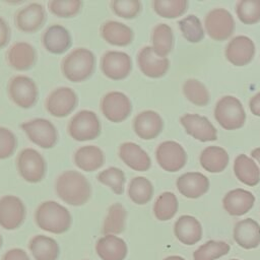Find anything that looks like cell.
<instances>
[{
    "label": "cell",
    "mask_w": 260,
    "mask_h": 260,
    "mask_svg": "<svg viewBox=\"0 0 260 260\" xmlns=\"http://www.w3.org/2000/svg\"><path fill=\"white\" fill-rule=\"evenodd\" d=\"M56 193L65 203L72 206L85 204L91 195L88 180L77 171H65L56 180Z\"/></svg>",
    "instance_id": "6da1fadb"
},
{
    "label": "cell",
    "mask_w": 260,
    "mask_h": 260,
    "mask_svg": "<svg viewBox=\"0 0 260 260\" xmlns=\"http://www.w3.org/2000/svg\"><path fill=\"white\" fill-rule=\"evenodd\" d=\"M35 220L41 230L56 235L67 232L72 222L69 210L52 200L45 201L37 207Z\"/></svg>",
    "instance_id": "7a4b0ae2"
},
{
    "label": "cell",
    "mask_w": 260,
    "mask_h": 260,
    "mask_svg": "<svg viewBox=\"0 0 260 260\" xmlns=\"http://www.w3.org/2000/svg\"><path fill=\"white\" fill-rule=\"evenodd\" d=\"M95 68L93 53L85 48H77L66 55L61 63L63 75L71 82H81L90 77Z\"/></svg>",
    "instance_id": "3957f363"
},
{
    "label": "cell",
    "mask_w": 260,
    "mask_h": 260,
    "mask_svg": "<svg viewBox=\"0 0 260 260\" xmlns=\"http://www.w3.org/2000/svg\"><path fill=\"white\" fill-rule=\"evenodd\" d=\"M214 117L219 125L226 130H236L244 126L246 113L241 102L233 96H222L215 105Z\"/></svg>",
    "instance_id": "277c9868"
},
{
    "label": "cell",
    "mask_w": 260,
    "mask_h": 260,
    "mask_svg": "<svg viewBox=\"0 0 260 260\" xmlns=\"http://www.w3.org/2000/svg\"><path fill=\"white\" fill-rule=\"evenodd\" d=\"M101 122L96 114L89 110H82L75 114L68 123V134L76 141L95 139L101 134Z\"/></svg>",
    "instance_id": "5b68a950"
},
{
    "label": "cell",
    "mask_w": 260,
    "mask_h": 260,
    "mask_svg": "<svg viewBox=\"0 0 260 260\" xmlns=\"http://www.w3.org/2000/svg\"><path fill=\"white\" fill-rule=\"evenodd\" d=\"M20 177L28 183H39L46 175L47 165L43 155L34 148L22 149L16 158Z\"/></svg>",
    "instance_id": "8992f818"
},
{
    "label": "cell",
    "mask_w": 260,
    "mask_h": 260,
    "mask_svg": "<svg viewBox=\"0 0 260 260\" xmlns=\"http://www.w3.org/2000/svg\"><path fill=\"white\" fill-rule=\"evenodd\" d=\"M23 132L26 134L27 138L38 146L49 149L55 146L58 133L55 125L43 118H37L26 121L20 125Z\"/></svg>",
    "instance_id": "52a82bcc"
},
{
    "label": "cell",
    "mask_w": 260,
    "mask_h": 260,
    "mask_svg": "<svg viewBox=\"0 0 260 260\" xmlns=\"http://www.w3.org/2000/svg\"><path fill=\"white\" fill-rule=\"evenodd\" d=\"M8 94L17 107L29 109L36 105L39 91L36 82L30 77L16 75L9 80Z\"/></svg>",
    "instance_id": "ba28073f"
},
{
    "label": "cell",
    "mask_w": 260,
    "mask_h": 260,
    "mask_svg": "<svg viewBox=\"0 0 260 260\" xmlns=\"http://www.w3.org/2000/svg\"><path fill=\"white\" fill-rule=\"evenodd\" d=\"M78 104L77 94L73 89L62 86L54 89L45 101V108L56 118H63L74 111Z\"/></svg>",
    "instance_id": "9c48e42d"
},
{
    "label": "cell",
    "mask_w": 260,
    "mask_h": 260,
    "mask_svg": "<svg viewBox=\"0 0 260 260\" xmlns=\"http://www.w3.org/2000/svg\"><path fill=\"white\" fill-rule=\"evenodd\" d=\"M101 111L109 121L120 123L126 120L131 114L132 104L125 93L110 91L102 99Z\"/></svg>",
    "instance_id": "30bf717a"
},
{
    "label": "cell",
    "mask_w": 260,
    "mask_h": 260,
    "mask_svg": "<svg viewBox=\"0 0 260 260\" xmlns=\"http://www.w3.org/2000/svg\"><path fill=\"white\" fill-rule=\"evenodd\" d=\"M205 29L207 35L215 41H224L230 38L235 29L233 15L223 8L209 11L205 17Z\"/></svg>",
    "instance_id": "8fae6325"
},
{
    "label": "cell",
    "mask_w": 260,
    "mask_h": 260,
    "mask_svg": "<svg viewBox=\"0 0 260 260\" xmlns=\"http://www.w3.org/2000/svg\"><path fill=\"white\" fill-rule=\"evenodd\" d=\"M25 206L22 200L13 195L0 198V226L12 231L18 229L25 219Z\"/></svg>",
    "instance_id": "7c38bea8"
},
{
    "label": "cell",
    "mask_w": 260,
    "mask_h": 260,
    "mask_svg": "<svg viewBox=\"0 0 260 260\" xmlns=\"http://www.w3.org/2000/svg\"><path fill=\"white\" fill-rule=\"evenodd\" d=\"M132 69L131 57L121 51H107L101 59V70L112 80L126 78Z\"/></svg>",
    "instance_id": "4fadbf2b"
},
{
    "label": "cell",
    "mask_w": 260,
    "mask_h": 260,
    "mask_svg": "<svg viewBox=\"0 0 260 260\" xmlns=\"http://www.w3.org/2000/svg\"><path fill=\"white\" fill-rule=\"evenodd\" d=\"M156 161L167 172H178L187 162V154L181 144L176 141H164L155 150Z\"/></svg>",
    "instance_id": "5bb4252c"
},
{
    "label": "cell",
    "mask_w": 260,
    "mask_h": 260,
    "mask_svg": "<svg viewBox=\"0 0 260 260\" xmlns=\"http://www.w3.org/2000/svg\"><path fill=\"white\" fill-rule=\"evenodd\" d=\"M46 19V10L39 3H30L22 7L14 16L16 27L26 34H32L39 30L45 24Z\"/></svg>",
    "instance_id": "9a60e30c"
},
{
    "label": "cell",
    "mask_w": 260,
    "mask_h": 260,
    "mask_svg": "<svg viewBox=\"0 0 260 260\" xmlns=\"http://www.w3.org/2000/svg\"><path fill=\"white\" fill-rule=\"evenodd\" d=\"M137 64L140 71L150 78L162 77L170 67L169 59L157 56L150 46L140 49L137 54Z\"/></svg>",
    "instance_id": "2e32d148"
},
{
    "label": "cell",
    "mask_w": 260,
    "mask_h": 260,
    "mask_svg": "<svg viewBox=\"0 0 260 260\" xmlns=\"http://www.w3.org/2000/svg\"><path fill=\"white\" fill-rule=\"evenodd\" d=\"M186 132L201 142L217 139V131L206 117L197 114H186L180 119Z\"/></svg>",
    "instance_id": "e0dca14e"
},
{
    "label": "cell",
    "mask_w": 260,
    "mask_h": 260,
    "mask_svg": "<svg viewBox=\"0 0 260 260\" xmlns=\"http://www.w3.org/2000/svg\"><path fill=\"white\" fill-rule=\"evenodd\" d=\"M225 58L235 66H244L249 64L255 55V45L253 41L246 36H238L228 44Z\"/></svg>",
    "instance_id": "ac0fdd59"
},
{
    "label": "cell",
    "mask_w": 260,
    "mask_h": 260,
    "mask_svg": "<svg viewBox=\"0 0 260 260\" xmlns=\"http://www.w3.org/2000/svg\"><path fill=\"white\" fill-rule=\"evenodd\" d=\"M164 128V122L159 114L146 110L137 114L133 120V130L143 140H151L157 137Z\"/></svg>",
    "instance_id": "d6986e66"
},
{
    "label": "cell",
    "mask_w": 260,
    "mask_h": 260,
    "mask_svg": "<svg viewBox=\"0 0 260 260\" xmlns=\"http://www.w3.org/2000/svg\"><path fill=\"white\" fill-rule=\"evenodd\" d=\"M6 61L11 68L17 71H26L36 64L37 52L30 44L17 42L7 50Z\"/></svg>",
    "instance_id": "ffe728a7"
},
{
    "label": "cell",
    "mask_w": 260,
    "mask_h": 260,
    "mask_svg": "<svg viewBox=\"0 0 260 260\" xmlns=\"http://www.w3.org/2000/svg\"><path fill=\"white\" fill-rule=\"evenodd\" d=\"M44 48L52 54H63L72 45L69 30L60 24H53L46 28L42 36Z\"/></svg>",
    "instance_id": "44dd1931"
},
{
    "label": "cell",
    "mask_w": 260,
    "mask_h": 260,
    "mask_svg": "<svg viewBox=\"0 0 260 260\" xmlns=\"http://www.w3.org/2000/svg\"><path fill=\"white\" fill-rule=\"evenodd\" d=\"M178 191L185 197L195 199L205 194L209 189V180L198 172L185 173L177 179Z\"/></svg>",
    "instance_id": "7402d4cb"
},
{
    "label": "cell",
    "mask_w": 260,
    "mask_h": 260,
    "mask_svg": "<svg viewBox=\"0 0 260 260\" xmlns=\"http://www.w3.org/2000/svg\"><path fill=\"white\" fill-rule=\"evenodd\" d=\"M119 157L130 169L137 172H145L151 166L147 152L134 142H124L119 147Z\"/></svg>",
    "instance_id": "603a6c76"
},
{
    "label": "cell",
    "mask_w": 260,
    "mask_h": 260,
    "mask_svg": "<svg viewBox=\"0 0 260 260\" xmlns=\"http://www.w3.org/2000/svg\"><path fill=\"white\" fill-rule=\"evenodd\" d=\"M95 252L102 260H124L128 254V247L123 239L115 235H106L96 241Z\"/></svg>",
    "instance_id": "cb8c5ba5"
},
{
    "label": "cell",
    "mask_w": 260,
    "mask_h": 260,
    "mask_svg": "<svg viewBox=\"0 0 260 260\" xmlns=\"http://www.w3.org/2000/svg\"><path fill=\"white\" fill-rule=\"evenodd\" d=\"M234 240L246 250L257 248L260 245L259 223L252 218L238 221L234 226Z\"/></svg>",
    "instance_id": "d4e9b609"
},
{
    "label": "cell",
    "mask_w": 260,
    "mask_h": 260,
    "mask_svg": "<svg viewBox=\"0 0 260 260\" xmlns=\"http://www.w3.org/2000/svg\"><path fill=\"white\" fill-rule=\"evenodd\" d=\"M254 195L244 189H235L228 192L223 199L222 205L229 214L234 216H240L247 213L254 205Z\"/></svg>",
    "instance_id": "484cf974"
},
{
    "label": "cell",
    "mask_w": 260,
    "mask_h": 260,
    "mask_svg": "<svg viewBox=\"0 0 260 260\" xmlns=\"http://www.w3.org/2000/svg\"><path fill=\"white\" fill-rule=\"evenodd\" d=\"M174 233L181 243L191 246L201 240L202 226L194 216L182 215L175 222Z\"/></svg>",
    "instance_id": "4316f807"
},
{
    "label": "cell",
    "mask_w": 260,
    "mask_h": 260,
    "mask_svg": "<svg viewBox=\"0 0 260 260\" xmlns=\"http://www.w3.org/2000/svg\"><path fill=\"white\" fill-rule=\"evenodd\" d=\"M101 36L110 45L125 47L132 43L134 32L128 25L122 22L108 20L101 26Z\"/></svg>",
    "instance_id": "83f0119b"
},
{
    "label": "cell",
    "mask_w": 260,
    "mask_h": 260,
    "mask_svg": "<svg viewBox=\"0 0 260 260\" xmlns=\"http://www.w3.org/2000/svg\"><path fill=\"white\" fill-rule=\"evenodd\" d=\"M73 160L78 169L85 172H93L102 168L105 162V155L100 147L84 145L75 151Z\"/></svg>",
    "instance_id": "f1b7e54d"
},
{
    "label": "cell",
    "mask_w": 260,
    "mask_h": 260,
    "mask_svg": "<svg viewBox=\"0 0 260 260\" xmlns=\"http://www.w3.org/2000/svg\"><path fill=\"white\" fill-rule=\"evenodd\" d=\"M28 249L35 260H57L60 254L58 243L45 235L32 237L28 242Z\"/></svg>",
    "instance_id": "f546056e"
},
{
    "label": "cell",
    "mask_w": 260,
    "mask_h": 260,
    "mask_svg": "<svg viewBox=\"0 0 260 260\" xmlns=\"http://www.w3.org/2000/svg\"><path fill=\"white\" fill-rule=\"evenodd\" d=\"M234 173L240 182L256 186L260 182V170L256 162L246 154H239L234 162Z\"/></svg>",
    "instance_id": "4dcf8cb0"
},
{
    "label": "cell",
    "mask_w": 260,
    "mask_h": 260,
    "mask_svg": "<svg viewBox=\"0 0 260 260\" xmlns=\"http://www.w3.org/2000/svg\"><path fill=\"white\" fill-rule=\"evenodd\" d=\"M229 154L219 146H208L200 154L201 167L209 173H220L229 165Z\"/></svg>",
    "instance_id": "1f68e13d"
},
{
    "label": "cell",
    "mask_w": 260,
    "mask_h": 260,
    "mask_svg": "<svg viewBox=\"0 0 260 260\" xmlns=\"http://www.w3.org/2000/svg\"><path fill=\"white\" fill-rule=\"evenodd\" d=\"M126 218L127 211L125 207L121 203L112 204L103 223V234L105 236L122 234L126 228Z\"/></svg>",
    "instance_id": "d6a6232c"
},
{
    "label": "cell",
    "mask_w": 260,
    "mask_h": 260,
    "mask_svg": "<svg viewBox=\"0 0 260 260\" xmlns=\"http://www.w3.org/2000/svg\"><path fill=\"white\" fill-rule=\"evenodd\" d=\"M152 49L159 57L168 56L174 46V35L171 26L166 23L156 24L151 32Z\"/></svg>",
    "instance_id": "836d02e7"
},
{
    "label": "cell",
    "mask_w": 260,
    "mask_h": 260,
    "mask_svg": "<svg viewBox=\"0 0 260 260\" xmlns=\"http://www.w3.org/2000/svg\"><path fill=\"white\" fill-rule=\"evenodd\" d=\"M153 195V187L151 182L145 177H134L128 186L129 198L138 205L148 203Z\"/></svg>",
    "instance_id": "e575fe53"
},
{
    "label": "cell",
    "mask_w": 260,
    "mask_h": 260,
    "mask_svg": "<svg viewBox=\"0 0 260 260\" xmlns=\"http://www.w3.org/2000/svg\"><path fill=\"white\" fill-rule=\"evenodd\" d=\"M178 211V199L172 192L161 193L153 205L154 216L161 221L170 220Z\"/></svg>",
    "instance_id": "d590c367"
},
{
    "label": "cell",
    "mask_w": 260,
    "mask_h": 260,
    "mask_svg": "<svg viewBox=\"0 0 260 260\" xmlns=\"http://www.w3.org/2000/svg\"><path fill=\"white\" fill-rule=\"evenodd\" d=\"M230 250L231 247L225 242L210 240L193 253V260H215L228 254Z\"/></svg>",
    "instance_id": "8d00e7d4"
},
{
    "label": "cell",
    "mask_w": 260,
    "mask_h": 260,
    "mask_svg": "<svg viewBox=\"0 0 260 260\" xmlns=\"http://www.w3.org/2000/svg\"><path fill=\"white\" fill-rule=\"evenodd\" d=\"M152 7L156 14L164 18H177L185 13L188 7L186 0H154Z\"/></svg>",
    "instance_id": "74e56055"
},
{
    "label": "cell",
    "mask_w": 260,
    "mask_h": 260,
    "mask_svg": "<svg viewBox=\"0 0 260 260\" xmlns=\"http://www.w3.org/2000/svg\"><path fill=\"white\" fill-rule=\"evenodd\" d=\"M96 179L100 183L110 187L115 194H123L126 178L124 172L121 169L116 167H110L100 172Z\"/></svg>",
    "instance_id": "f35d334b"
},
{
    "label": "cell",
    "mask_w": 260,
    "mask_h": 260,
    "mask_svg": "<svg viewBox=\"0 0 260 260\" xmlns=\"http://www.w3.org/2000/svg\"><path fill=\"white\" fill-rule=\"evenodd\" d=\"M183 92L187 100L196 106H206L209 102V92L206 86L197 79H187L183 85Z\"/></svg>",
    "instance_id": "ab89813d"
},
{
    "label": "cell",
    "mask_w": 260,
    "mask_h": 260,
    "mask_svg": "<svg viewBox=\"0 0 260 260\" xmlns=\"http://www.w3.org/2000/svg\"><path fill=\"white\" fill-rule=\"evenodd\" d=\"M179 27L183 37L190 43H199L204 38V30L199 18L193 14H190L179 22Z\"/></svg>",
    "instance_id": "60d3db41"
},
{
    "label": "cell",
    "mask_w": 260,
    "mask_h": 260,
    "mask_svg": "<svg viewBox=\"0 0 260 260\" xmlns=\"http://www.w3.org/2000/svg\"><path fill=\"white\" fill-rule=\"evenodd\" d=\"M236 11L243 23H257L260 21V0H240L237 3Z\"/></svg>",
    "instance_id": "b9f144b4"
},
{
    "label": "cell",
    "mask_w": 260,
    "mask_h": 260,
    "mask_svg": "<svg viewBox=\"0 0 260 260\" xmlns=\"http://www.w3.org/2000/svg\"><path fill=\"white\" fill-rule=\"evenodd\" d=\"M80 0H51L48 3L49 10L56 16L69 18L75 16L81 9Z\"/></svg>",
    "instance_id": "7bdbcfd3"
},
{
    "label": "cell",
    "mask_w": 260,
    "mask_h": 260,
    "mask_svg": "<svg viewBox=\"0 0 260 260\" xmlns=\"http://www.w3.org/2000/svg\"><path fill=\"white\" fill-rule=\"evenodd\" d=\"M110 5L116 15L126 19L135 18L142 8L141 2L138 0H113Z\"/></svg>",
    "instance_id": "ee69618b"
},
{
    "label": "cell",
    "mask_w": 260,
    "mask_h": 260,
    "mask_svg": "<svg viewBox=\"0 0 260 260\" xmlns=\"http://www.w3.org/2000/svg\"><path fill=\"white\" fill-rule=\"evenodd\" d=\"M17 140L12 131L0 126V159L10 157L15 151Z\"/></svg>",
    "instance_id": "f6af8a7d"
},
{
    "label": "cell",
    "mask_w": 260,
    "mask_h": 260,
    "mask_svg": "<svg viewBox=\"0 0 260 260\" xmlns=\"http://www.w3.org/2000/svg\"><path fill=\"white\" fill-rule=\"evenodd\" d=\"M2 260H30V258L24 250L20 248H12L3 255Z\"/></svg>",
    "instance_id": "bcb514c9"
},
{
    "label": "cell",
    "mask_w": 260,
    "mask_h": 260,
    "mask_svg": "<svg viewBox=\"0 0 260 260\" xmlns=\"http://www.w3.org/2000/svg\"><path fill=\"white\" fill-rule=\"evenodd\" d=\"M10 41V28L4 18L0 16V49L4 48Z\"/></svg>",
    "instance_id": "7dc6e473"
},
{
    "label": "cell",
    "mask_w": 260,
    "mask_h": 260,
    "mask_svg": "<svg viewBox=\"0 0 260 260\" xmlns=\"http://www.w3.org/2000/svg\"><path fill=\"white\" fill-rule=\"evenodd\" d=\"M249 108L253 115L260 117V92L251 98L249 102Z\"/></svg>",
    "instance_id": "c3c4849f"
},
{
    "label": "cell",
    "mask_w": 260,
    "mask_h": 260,
    "mask_svg": "<svg viewBox=\"0 0 260 260\" xmlns=\"http://www.w3.org/2000/svg\"><path fill=\"white\" fill-rule=\"evenodd\" d=\"M251 155H252V157H254V158L259 162V165H260V147L253 149V150L251 151Z\"/></svg>",
    "instance_id": "681fc988"
},
{
    "label": "cell",
    "mask_w": 260,
    "mask_h": 260,
    "mask_svg": "<svg viewBox=\"0 0 260 260\" xmlns=\"http://www.w3.org/2000/svg\"><path fill=\"white\" fill-rule=\"evenodd\" d=\"M162 260H185L183 257H181V256H177V255H173V256H168V257H166L165 259H162Z\"/></svg>",
    "instance_id": "f907efd6"
},
{
    "label": "cell",
    "mask_w": 260,
    "mask_h": 260,
    "mask_svg": "<svg viewBox=\"0 0 260 260\" xmlns=\"http://www.w3.org/2000/svg\"><path fill=\"white\" fill-rule=\"evenodd\" d=\"M2 243H3V240H2V237H1V235H0V248L2 247Z\"/></svg>",
    "instance_id": "816d5d0a"
},
{
    "label": "cell",
    "mask_w": 260,
    "mask_h": 260,
    "mask_svg": "<svg viewBox=\"0 0 260 260\" xmlns=\"http://www.w3.org/2000/svg\"><path fill=\"white\" fill-rule=\"evenodd\" d=\"M231 260H239V259H231Z\"/></svg>",
    "instance_id": "f5cc1de1"
},
{
    "label": "cell",
    "mask_w": 260,
    "mask_h": 260,
    "mask_svg": "<svg viewBox=\"0 0 260 260\" xmlns=\"http://www.w3.org/2000/svg\"><path fill=\"white\" fill-rule=\"evenodd\" d=\"M87 260H88V259H87Z\"/></svg>",
    "instance_id": "db71d44e"
}]
</instances>
